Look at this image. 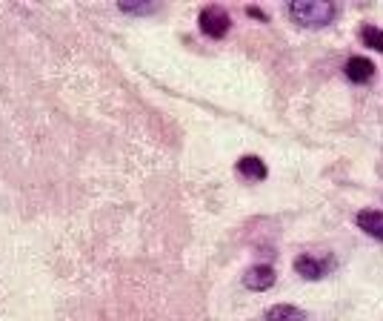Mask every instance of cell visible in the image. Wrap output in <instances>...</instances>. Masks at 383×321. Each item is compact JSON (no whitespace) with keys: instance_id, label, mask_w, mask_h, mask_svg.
<instances>
[{"instance_id":"6da1fadb","label":"cell","mask_w":383,"mask_h":321,"mask_svg":"<svg viewBox=\"0 0 383 321\" xmlns=\"http://www.w3.org/2000/svg\"><path fill=\"white\" fill-rule=\"evenodd\" d=\"M338 9L329 0H292L289 4V18L298 26H309V29H320L329 26L335 21Z\"/></svg>"},{"instance_id":"7a4b0ae2","label":"cell","mask_w":383,"mask_h":321,"mask_svg":"<svg viewBox=\"0 0 383 321\" xmlns=\"http://www.w3.org/2000/svg\"><path fill=\"white\" fill-rule=\"evenodd\" d=\"M197 26H200L203 35L221 40V37H226V32L232 26V18H229V12L224 6H206L200 12V18H197Z\"/></svg>"},{"instance_id":"3957f363","label":"cell","mask_w":383,"mask_h":321,"mask_svg":"<svg viewBox=\"0 0 383 321\" xmlns=\"http://www.w3.org/2000/svg\"><path fill=\"white\" fill-rule=\"evenodd\" d=\"M275 281H278V273L272 270L269 264H255L243 273V287L252 293H266L275 287Z\"/></svg>"},{"instance_id":"277c9868","label":"cell","mask_w":383,"mask_h":321,"mask_svg":"<svg viewBox=\"0 0 383 321\" xmlns=\"http://www.w3.org/2000/svg\"><path fill=\"white\" fill-rule=\"evenodd\" d=\"M326 270H329V261H320L315 255H298L295 258V273L306 281H320L326 276Z\"/></svg>"},{"instance_id":"5b68a950","label":"cell","mask_w":383,"mask_h":321,"mask_svg":"<svg viewBox=\"0 0 383 321\" xmlns=\"http://www.w3.org/2000/svg\"><path fill=\"white\" fill-rule=\"evenodd\" d=\"M344 72H346V78H349L352 83H369V81L375 78V64H372L369 58H363V55H355V58L346 61Z\"/></svg>"},{"instance_id":"8992f818","label":"cell","mask_w":383,"mask_h":321,"mask_svg":"<svg viewBox=\"0 0 383 321\" xmlns=\"http://www.w3.org/2000/svg\"><path fill=\"white\" fill-rule=\"evenodd\" d=\"M238 173H241L246 181H263V178L269 175L266 164H263L257 155H243V158L238 160Z\"/></svg>"},{"instance_id":"52a82bcc","label":"cell","mask_w":383,"mask_h":321,"mask_svg":"<svg viewBox=\"0 0 383 321\" xmlns=\"http://www.w3.org/2000/svg\"><path fill=\"white\" fill-rule=\"evenodd\" d=\"M358 227H360L363 233H369L372 238L383 241V212H377V209H363V212H358Z\"/></svg>"},{"instance_id":"ba28073f","label":"cell","mask_w":383,"mask_h":321,"mask_svg":"<svg viewBox=\"0 0 383 321\" xmlns=\"http://www.w3.org/2000/svg\"><path fill=\"white\" fill-rule=\"evenodd\" d=\"M303 318H306V313L292 304H278L266 313V321H303Z\"/></svg>"},{"instance_id":"9c48e42d","label":"cell","mask_w":383,"mask_h":321,"mask_svg":"<svg viewBox=\"0 0 383 321\" xmlns=\"http://www.w3.org/2000/svg\"><path fill=\"white\" fill-rule=\"evenodd\" d=\"M121 12H126V15H152L154 9H157V4L154 0H121Z\"/></svg>"},{"instance_id":"30bf717a","label":"cell","mask_w":383,"mask_h":321,"mask_svg":"<svg viewBox=\"0 0 383 321\" xmlns=\"http://www.w3.org/2000/svg\"><path fill=\"white\" fill-rule=\"evenodd\" d=\"M360 40H363L369 49H377V52H383V29H375V26H363V32H360Z\"/></svg>"},{"instance_id":"8fae6325","label":"cell","mask_w":383,"mask_h":321,"mask_svg":"<svg viewBox=\"0 0 383 321\" xmlns=\"http://www.w3.org/2000/svg\"><path fill=\"white\" fill-rule=\"evenodd\" d=\"M249 15H252V18H260V21H266V15H263L260 9H249Z\"/></svg>"}]
</instances>
